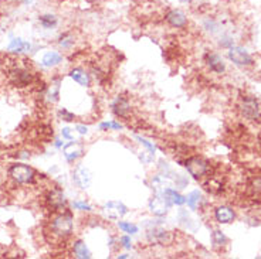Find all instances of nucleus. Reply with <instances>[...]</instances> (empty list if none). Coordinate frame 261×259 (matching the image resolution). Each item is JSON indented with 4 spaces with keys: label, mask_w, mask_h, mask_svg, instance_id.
Masks as SVG:
<instances>
[{
    "label": "nucleus",
    "mask_w": 261,
    "mask_h": 259,
    "mask_svg": "<svg viewBox=\"0 0 261 259\" xmlns=\"http://www.w3.org/2000/svg\"><path fill=\"white\" fill-rule=\"evenodd\" d=\"M62 153H64L67 162H68V163H73V162H76L77 159H80V157L82 156L84 148H82V145H81L80 142H76V140H74V142L67 143V145L62 148Z\"/></svg>",
    "instance_id": "obj_14"
},
{
    "label": "nucleus",
    "mask_w": 261,
    "mask_h": 259,
    "mask_svg": "<svg viewBox=\"0 0 261 259\" xmlns=\"http://www.w3.org/2000/svg\"><path fill=\"white\" fill-rule=\"evenodd\" d=\"M227 57L231 62H234L236 65H240V67H250L254 64V58L243 47H230Z\"/></svg>",
    "instance_id": "obj_8"
},
{
    "label": "nucleus",
    "mask_w": 261,
    "mask_h": 259,
    "mask_svg": "<svg viewBox=\"0 0 261 259\" xmlns=\"http://www.w3.org/2000/svg\"><path fill=\"white\" fill-rule=\"evenodd\" d=\"M212 244H213L216 249H221L223 246H226V244H227V237L223 234V231L215 229L212 232Z\"/></svg>",
    "instance_id": "obj_22"
},
{
    "label": "nucleus",
    "mask_w": 261,
    "mask_h": 259,
    "mask_svg": "<svg viewBox=\"0 0 261 259\" xmlns=\"http://www.w3.org/2000/svg\"><path fill=\"white\" fill-rule=\"evenodd\" d=\"M184 167L187 170V173L196 179V180H201L206 179L212 174V165L209 160L200 157V156H190L184 160Z\"/></svg>",
    "instance_id": "obj_3"
},
{
    "label": "nucleus",
    "mask_w": 261,
    "mask_h": 259,
    "mask_svg": "<svg viewBox=\"0 0 261 259\" xmlns=\"http://www.w3.org/2000/svg\"><path fill=\"white\" fill-rule=\"evenodd\" d=\"M179 1H181V3H190L192 0H179Z\"/></svg>",
    "instance_id": "obj_38"
},
{
    "label": "nucleus",
    "mask_w": 261,
    "mask_h": 259,
    "mask_svg": "<svg viewBox=\"0 0 261 259\" xmlns=\"http://www.w3.org/2000/svg\"><path fill=\"white\" fill-rule=\"evenodd\" d=\"M172 205L163 194H156L155 197L149 200V210L156 217H163L169 211V207Z\"/></svg>",
    "instance_id": "obj_11"
},
{
    "label": "nucleus",
    "mask_w": 261,
    "mask_h": 259,
    "mask_svg": "<svg viewBox=\"0 0 261 259\" xmlns=\"http://www.w3.org/2000/svg\"><path fill=\"white\" fill-rule=\"evenodd\" d=\"M137 139H138V140H139V142H141V143H143V145H145V146L148 148V150L151 152V154H154V153H155V146H154V145H152V143H149L148 140H145V139H142V137H141V136H138V137H137Z\"/></svg>",
    "instance_id": "obj_33"
},
{
    "label": "nucleus",
    "mask_w": 261,
    "mask_h": 259,
    "mask_svg": "<svg viewBox=\"0 0 261 259\" xmlns=\"http://www.w3.org/2000/svg\"><path fill=\"white\" fill-rule=\"evenodd\" d=\"M236 214L229 205H219L215 208V220L219 224H230L234 221Z\"/></svg>",
    "instance_id": "obj_16"
},
{
    "label": "nucleus",
    "mask_w": 261,
    "mask_h": 259,
    "mask_svg": "<svg viewBox=\"0 0 261 259\" xmlns=\"http://www.w3.org/2000/svg\"><path fill=\"white\" fill-rule=\"evenodd\" d=\"M200 200H201V194H200L198 190H195V191H192L187 197H186V201H187V205H189V208L190 210H196L198 208V205H199Z\"/></svg>",
    "instance_id": "obj_26"
},
{
    "label": "nucleus",
    "mask_w": 261,
    "mask_h": 259,
    "mask_svg": "<svg viewBox=\"0 0 261 259\" xmlns=\"http://www.w3.org/2000/svg\"><path fill=\"white\" fill-rule=\"evenodd\" d=\"M70 76L81 87H91V75L81 67H76L70 71Z\"/></svg>",
    "instance_id": "obj_17"
},
{
    "label": "nucleus",
    "mask_w": 261,
    "mask_h": 259,
    "mask_svg": "<svg viewBox=\"0 0 261 259\" xmlns=\"http://www.w3.org/2000/svg\"><path fill=\"white\" fill-rule=\"evenodd\" d=\"M39 23L44 30H54L59 26V17L51 13L39 16Z\"/></svg>",
    "instance_id": "obj_18"
},
{
    "label": "nucleus",
    "mask_w": 261,
    "mask_h": 259,
    "mask_svg": "<svg viewBox=\"0 0 261 259\" xmlns=\"http://www.w3.org/2000/svg\"><path fill=\"white\" fill-rule=\"evenodd\" d=\"M239 112L250 122H260L261 102L254 95H241L239 101Z\"/></svg>",
    "instance_id": "obj_2"
},
{
    "label": "nucleus",
    "mask_w": 261,
    "mask_h": 259,
    "mask_svg": "<svg viewBox=\"0 0 261 259\" xmlns=\"http://www.w3.org/2000/svg\"><path fill=\"white\" fill-rule=\"evenodd\" d=\"M46 204L47 207L54 213H60V211L67 210V198L60 188H51L50 191H47Z\"/></svg>",
    "instance_id": "obj_6"
},
{
    "label": "nucleus",
    "mask_w": 261,
    "mask_h": 259,
    "mask_svg": "<svg viewBox=\"0 0 261 259\" xmlns=\"http://www.w3.org/2000/svg\"><path fill=\"white\" fill-rule=\"evenodd\" d=\"M120 242H121L123 248H126V249L132 246V242H131V238H129V237H121Z\"/></svg>",
    "instance_id": "obj_34"
},
{
    "label": "nucleus",
    "mask_w": 261,
    "mask_h": 259,
    "mask_svg": "<svg viewBox=\"0 0 261 259\" xmlns=\"http://www.w3.org/2000/svg\"><path fill=\"white\" fill-rule=\"evenodd\" d=\"M50 231L54 237L60 240H67L74 232V218L68 210L57 213L50 221Z\"/></svg>",
    "instance_id": "obj_1"
},
{
    "label": "nucleus",
    "mask_w": 261,
    "mask_h": 259,
    "mask_svg": "<svg viewBox=\"0 0 261 259\" xmlns=\"http://www.w3.org/2000/svg\"><path fill=\"white\" fill-rule=\"evenodd\" d=\"M61 135L62 137H65V139H70V140H73L74 136H73V133H71V129L70 128H64L61 130Z\"/></svg>",
    "instance_id": "obj_35"
},
{
    "label": "nucleus",
    "mask_w": 261,
    "mask_h": 259,
    "mask_svg": "<svg viewBox=\"0 0 261 259\" xmlns=\"http://www.w3.org/2000/svg\"><path fill=\"white\" fill-rule=\"evenodd\" d=\"M204 62H206L207 68H209L212 73H215V74H223V73L226 71V64H224L223 58H221L217 53H213V51L206 53Z\"/></svg>",
    "instance_id": "obj_12"
},
{
    "label": "nucleus",
    "mask_w": 261,
    "mask_h": 259,
    "mask_svg": "<svg viewBox=\"0 0 261 259\" xmlns=\"http://www.w3.org/2000/svg\"><path fill=\"white\" fill-rule=\"evenodd\" d=\"M203 187L209 191V193H212V194H219L220 191H221V182H219L217 179H213V177H207V180L204 182L203 184Z\"/></svg>",
    "instance_id": "obj_25"
},
{
    "label": "nucleus",
    "mask_w": 261,
    "mask_h": 259,
    "mask_svg": "<svg viewBox=\"0 0 261 259\" xmlns=\"http://www.w3.org/2000/svg\"><path fill=\"white\" fill-rule=\"evenodd\" d=\"M73 254L74 257L78 259H90L91 258V252L88 251L87 245L84 241L78 240V241H74L73 244Z\"/></svg>",
    "instance_id": "obj_19"
},
{
    "label": "nucleus",
    "mask_w": 261,
    "mask_h": 259,
    "mask_svg": "<svg viewBox=\"0 0 261 259\" xmlns=\"http://www.w3.org/2000/svg\"><path fill=\"white\" fill-rule=\"evenodd\" d=\"M33 79H34L33 74L24 67L15 65L9 70V81L12 85H15L17 88H24V87L30 85Z\"/></svg>",
    "instance_id": "obj_5"
},
{
    "label": "nucleus",
    "mask_w": 261,
    "mask_h": 259,
    "mask_svg": "<svg viewBox=\"0 0 261 259\" xmlns=\"http://www.w3.org/2000/svg\"><path fill=\"white\" fill-rule=\"evenodd\" d=\"M91 171L87 167L80 166L74 171H73V182L76 183L77 187H80L81 190H85L90 187L91 184Z\"/></svg>",
    "instance_id": "obj_13"
},
{
    "label": "nucleus",
    "mask_w": 261,
    "mask_h": 259,
    "mask_svg": "<svg viewBox=\"0 0 261 259\" xmlns=\"http://www.w3.org/2000/svg\"><path fill=\"white\" fill-rule=\"evenodd\" d=\"M62 61V56L60 53H57V51H48L44 54V57H43V65L47 67V68H53V67H57L59 64H61Z\"/></svg>",
    "instance_id": "obj_20"
},
{
    "label": "nucleus",
    "mask_w": 261,
    "mask_h": 259,
    "mask_svg": "<svg viewBox=\"0 0 261 259\" xmlns=\"http://www.w3.org/2000/svg\"><path fill=\"white\" fill-rule=\"evenodd\" d=\"M250 190L257 194V196H261V176H257V177H253L251 182H250Z\"/></svg>",
    "instance_id": "obj_28"
},
{
    "label": "nucleus",
    "mask_w": 261,
    "mask_h": 259,
    "mask_svg": "<svg viewBox=\"0 0 261 259\" xmlns=\"http://www.w3.org/2000/svg\"><path fill=\"white\" fill-rule=\"evenodd\" d=\"M111 111H112V113H114L115 116H118V118L129 119V118H131V113H132V107H131L129 99H128L125 95H120V96H117V99L112 102Z\"/></svg>",
    "instance_id": "obj_10"
},
{
    "label": "nucleus",
    "mask_w": 261,
    "mask_h": 259,
    "mask_svg": "<svg viewBox=\"0 0 261 259\" xmlns=\"http://www.w3.org/2000/svg\"><path fill=\"white\" fill-rule=\"evenodd\" d=\"M166 24L170 26L172 29H179V30H183L187 27L189 24V20H187V16L184 12H182L181 9H169L165 16H163Z\"/></svg>",
    "instance_id": "obj_9"
},
{
    "label": "nucleus",
    "mask_w": 261,
    "mask_h": 259,
    "mask_svg": "<svg viewBox=\"0 0 261 259\" xmlns=\"http://www.w3.org/2000/svg\"><path fill=\"white\" fill-rule=\"evenodd\" d=\"M59 115H60V118H61L62 121H65V122H73L74 121V113H71L70 111H67V109H60V112H59Z\"/></svg>",
    "instance_id": "obj_31"
},
{
    "label": "nucleus",
    "mask_w": 261,
    "mask_h": 259,
    "mask_svg": "<svg viewBox=\"0 0 261 259\" xmlns=\"http://www.w3.org/2000/svg\"><path fill=\"white\" fill-rule=\"evenodd\" d=\"M9 177L17 184L21 185H27L33 184L36 182V171L27 166V165H21V163H15L9 167Z\"/></svg>",
    "instance_id": "obj_4"
},
{
    "label": "nucleus",
    "mask_w": 261,
    "mask_h": 259,
    "mask_svg": "<svg viewBox=\"0 0 261 259\" xmlns=\"http://www.w3.org/2000/svg\"><path fill=\"white\" fill-rule=\"evenodd\" d=\"M118 227H120V229H122V232H126V234H137L139 231V228L135 224L125 222V221H120V222H118Z\"/></svg>",
    "instance_id": "obj_27"
},
{
    "label": "nucleus",
    "mask_w": 261,
    "mask_h": 259,
    "mask_svg": "<svg viewBox=\"0 0 261 259\" xmlns=\"http://www.w3.org/2000/svg\"><path fill=\"white\" fill-rule=\"evenodd\" d=\"M47 96H48V101H51V102H57L59 98H60V85L56 84L54 87H51V90L48 91Z\"/></svg>",
    "instance_id": "obj_29"
},
{
    "label": "nucleus",
    "mask_w": 261,
    "mask_h": 259,
    "mask_svg": "<svg viewBox=\"0 0 261 259\" xmlns=\"http://www.w3.org/2000/svg\"><path fill=\"white\" fill-rule=\"evenodd\" d=\"M7 48H9L10 51H15V53L29 51V50H30V43H27V41H24V40H21V38H13Z\"/></svg>",
    "instance_id": "obj_24"
},
{
    "label": "nucleus",
    "mask_w": 261,
    "mask_h": 259,
    "mask_svg": "<svg viewBox=\"0 0 261 259\" xmlns=\"http://www.w3.org/2000/svg\"><path fill=\"white\" fill-rule=\"evenodd\" d=\"M59 44H60V47H62V48H65V50L73 48L74 44H76L74 34H73L71 31H65V33H62L61 36L59 37Z\"/></svg>",
    "instance_id": "obj_23"
},
{
    "label": "nucleus",
    "mask_w": 261,
    "mask_h": 259,
    "mask_svg": "<svg viewBox=\"0 0 261 259\" xmlns=\"http://www.w3.org/2000/svg\"><path fill=\"white\" fill-rule=\"evenodd\" d=\"M146 240L152 245H169L173 242V234L170 231L161 228V227H152L146 231Z\"/></svg>",
    "instance_id": "obj_7"
},
{
    "label": "nucleus",
    "mask_w": 261,
    "mask_h": 259,
    "mask_svg": "<svg viewBox=\"0 0 261 259\" xmlns=\"http://www.w3.org/2000/svg\"><path fill=\"white\" fill-rule=\"evenodd\" d=\"M163 197L169 201L170 204H176V205H183L186 203V197H183L182 194H179L176 190H172V188H165V191L162 193Z\"/></svg>",
    "instance_id": "obj_21"
},
{
    "label": "nucleus",
    "mask_w": 261,
    "mask_h": 259,
    "mask_svg": "<svg viewBox=\"0 0 261 259\" xmlns=\"http://www.w3.org/2000/svg\"><path fill=\"white\" fill-rule=\"evenodd\" d=\"M77 130L81 133V135H87V133H88L87 126H82V125H77Z\"/></svg>",
    "instance_id": "obj_36"
},
{
    "label": "nucleus",
    "mask_w": 261,
    "mask_h": 259,
    "mask_svg": "<svg viewBox=\"0 0 261 259\" xmlns=\"http://www.w3.org/2000/svg\"><path fill=\"white\" fill-rule=\"evenodd\" d=\"M56 146L60 148V146H61V140H56Z\"/></svg>",
    "instance_id": "obj_37"
},
{
    "label": "nucleus",
    "mask_w": 261,
    "mask_h": 259,
    "mask_svg": "<svg viewBox=\"0 0 261 259\" xmlns=\"http://www.w3.org/2000/svg\"><path fill=\"white\" fill-rule=\"evenodd\" d=\"M73 207H74L76 210H80V211H90V210H91V207H90L88 204L81 203V201H74V203H73Z\"/></svg>",
    "instance_id": "obj_32"
},
{
    "label": "nucleus",
    "mask_w": 261,
    "mask_h": 259,
    "mask_svg": "<svg viewBox=\"0 0 261 259\" xmlns=\"http://www.w3.org/2000/svg\"><path fill=\"white\" fill-rule=\"evenodd\" d=\"M104 211L109 218L120 220L128 213V208H126V205H123L122 203H120V201H109L104 205Z\"/></svg>",
    "instance_id": "obj_15"
},
{
    "label": "nucleus",
    "mask_w": 261,
    "mask_h": 259,
    "mask_svg": "<svg viewBox=\"0 0 261 259\" xmlns=\"http://www.w3.org/2000/svg\"><path fill=\"white\" fill-rule=\"evenodd\" d=\"M108 129H114V130H121L122 125L118 122H102L100 125V130H108Z\"/></svg>",
    "instance_id": "obj_30"
}]
</instances>
